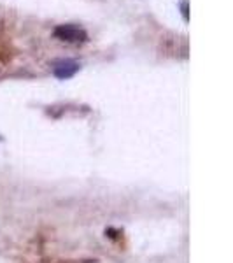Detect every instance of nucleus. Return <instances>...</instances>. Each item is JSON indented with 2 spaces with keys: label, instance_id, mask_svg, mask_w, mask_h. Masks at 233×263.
Returning <instances> with one entry per match:
<instances>
[{
  "label": "nucleus",
  "instance_id": "nucleus-1",
  "mask_svg": "<svg viewBox=\"0 0 233 263\" xmlns=\"http://www.w3.org/2000/svg\"><path fill=\"white\" fill-rule=\"evenodd\" d=\"M55 37L60 40H65V42H72V44H79L84 42L88 39V34L79 27H74V25H60V27L55 28Z\"/></svg>",
  "mask_w": 233,
  "mask_h": 263
},
{
  "label": "nucleus",
  "instance_id": "nucleus-2",
  "mask_svg": "<svg viewBox=\"0 0 233 263\" xmlns=\"http://www.w3.org/2000/svg\"><path fill=\"white\" fill-rule=\"evenodd\" d=\"M79 71V63L76 60H60L53 65V74L58 79H71Z\"/></svg>",
  "mask_w": 233,
  "mask_h": 263
},
{
  "label": "nucleus",
  "instance_id": "nucleus-3",
  "mask_svg": "<svg viewBox=\"0 0 233 263\" xmlns=\"http://www.w3.org/2000/svg\"><path fill=\"white\" fill-rule=\"evenodd\" d=\"M181 9H182V18H184V21H188L190 19V16H188V2L184 0V2L181 4Z\"/></svg>",
  "mask_w": 233,
  "mask_h": 263
}]
</instances>
